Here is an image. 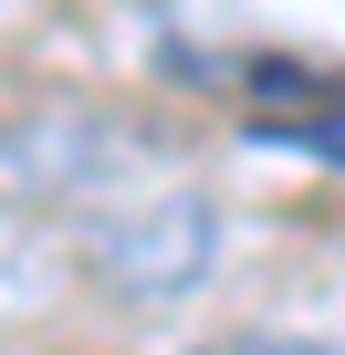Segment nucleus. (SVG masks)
Listing matches in <instances>:
<instances>
[]
</instances>
